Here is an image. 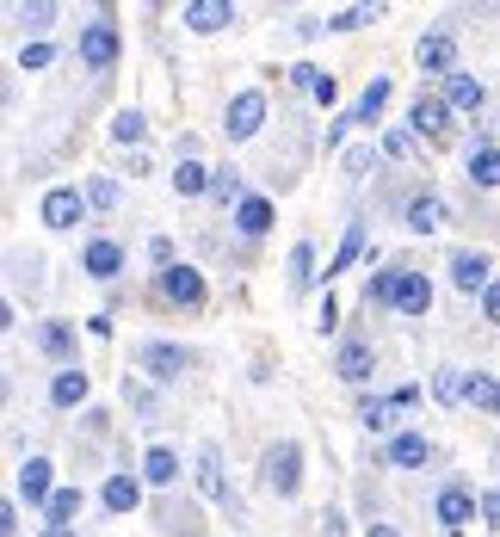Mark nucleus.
<instances>
[{"label": "nucleus", "instance_id": "c9c22d12", "mask_svg": "<svg viewBox=\"0 0 500 537\" xmlns=\"http://www.w3.org/2000/svg\"><path fill=\"white\" fill-rule=\"evenodd\" d=\"M44 346L50 352H68V328H62V321H50V328H44Z\"/></svg>", "mask_w": 500, "mask_h": 537}, {"label": "nucleus", "instance_id": "f8f14e48", "mask_svg": "<svg viewBox=\"0 0 500 537\" xmlns=\"http://www.w3.org/2000/svg\"><path fill=\"white\" fill-rule=\"evenodd\" d=\"M198 488H204V500H223L229 488H223V470H217V451H198Z\"/></svg>", "mask_w": 500, "mask_h": 537}, {"label": "nucleus", "instance_id": "0eeeda50", "mask_svg": "<svg viewBox=\"0 0 500 537\" xmlns=\"http://www.w3.org/2000/svg\"><path fill=\"white\" fill-rule=\"evenodd\" d=\"M81 217V192H68V186H56L50 198H44V223L50 229H68V223H75Z\"/></svg>", "mask_w": 500, "mask_h": 537}, {"label": "nucleus", "instance_id": "4468645a", "mask_svg": "<svg viewBox=\"0 0 500 537\" xmlns=\"http://www.w3.org/2000/svg\"><path fill=\"white\" fill-rule=\"evenodd\" d=\"M136 500H142V488H136L130 476H112V482H105V507H112V513H136Z\"/></svg>", "mask_w": 500, "mask_h": 537}, {"label": "nucleus", "instance_id": "6e6552de", "mask_svg": "<svg viewBox=\"0 0 500 537\" xmlns=\"http://www.w3.org/2000/svg\"><path fill=\"white\" fill-rule=\"evenodd\" d=\"M408 229H420V235L445 229V198H433V192H426V198H414V204H408Z\"/></svg>", "mask_w": 500, "mask_h": 537}, {"label": "nucleus", "instance_id": "4be33fe9", "mask_svg": "<svg viewBox=\"0 0 500 537\" xmlns=\"http://www.w3.org/2000/svg\"><path fill=\"white\" fill-rule=\"evenodd\" d=\"M340 377H346V383H365V377H371V352H365V346H346V352H340Z\"/></svg>", "mask_w": 500, "mask_h": 537}, {"label": "nucleus", "instance_id": "6ab92c4d", "mask_svg": "<svg viewBox=\"0 0 500 537\" xmlns=\"http://www.w3.org/2000/svg\"><path fill=\"white\" fill-rule=\"evenodd\" d=\"M470 179L476 186H500V149H476L470 155Z\"/></svg>", "mask_w": 500, "mask_h": 537}, {"label": "nucleus", "instance_id": "ea45409f", "mask_svg": "<svg viewBox=\"0 0 500 537\" xmlns=\"http://www.w3.org/2000/svg\"><path fill=\"white\" fill-rule=\"evenodd\" d=\"M371 537H396V531H389V525H371Z\"/></svg>", "mask_w": 500, "mask_h": 537}, {"label": "nucleus", "instance_id": "9d476101", "mask_svg": "<svg viewBox=\"0 0 500 537\" xmlns=\"http://www.w3.org/2000/svg\"><path fill=\"white\" fill-rule=\"evenodd\" d=\"M136 358H142L155 377H180V371H186V352H180V346H142Z\"/></svg>", "mask_w": 500, "mask_h": 537}, {"label": "nucleus", "instance_id": "b1692460", "mask_svg": "<svg viewBox=\"0 0 500 537\" xmlns=\"http://www.w3.org/2000/svg\"><path fill=\"white\" fill-rule=\"evenodd\" d=\"M476 408H488V414H500V383L494 377H470V389H463Z\"/></svg>", "mask_w": 500, "mask_h": 537}, {"label": "nucleus", "instance_id": "c85d7f7f", "mask_svg": "<svg viewBox=\"0 0 500 537\" xmlns=\"http://www.w3.org/2000/svg\"><path fill=\"white\" fill-rule=\"evenodd\" d=\"M173 186H180V192L192 198V192H204V186H210V173H204L198 161H180V173H173Z\"/></svg>", "mask_w": 500, "mask_h": 537}, {"label": "nucleus", "instance_id": "20e7f679", "mask_svg": "<svg viewBox=\"0 0 500 537\" xmlns=\"http://www.w3.org/2000/svg\"><path fill=\"white\" fill-rule=\"evenodd\" d=\"M186 25L192 31H223V25H235V7H229V0H192Z\"/></svg>", "mask_w": 500, "mask_h": 537}, {"label": "nucleus", "instance_id": "bb28decb", "mask_svg": "<svg viewBox=\"0 0 500 537\" xmlns=\"http://www.w3.org/2000/svg\"><path fill=\"white\" fill-rule=\"evenodd\" d=\"M389 457H396V463H408V470H414V463H426V439H420V433H402L396 445H389Z\"/></svg>", "mask_w": 500, "mask_h": 537}, {"label": "nucleus", "instance_id": "423d86ee", "mask_svg": "<svg viewBox=\"0 0 500 537\" xmlns=\"http://www.w3.org/2000/svg\"><path fill=\"white\" fill-rule=\"evenodd\" d=\"M19 494L31 500V507H38V500L50 507V500H56V494H50V463H44V457H31L25 470H19Z\"/></svg>", "mask_w": 500, "mask_h": 537}, {"label": "nucleus", "instance_id": "473e14b6", "mask_svg": "<svg viewBox=\"0 0 500 537\" xmlns=\"http://www.w3.org/2000/svg\"><path fill=\"white\" fill-rule=\"evenodd\" d=\"M19 68H25V75H31V68H50V44H25L19 50Z\"/></svg>", "mask_w": 500, "mask_h": 537}, {"label": "nucleus", "instance_id": "72a5a7b5", "mask_svg": "<svg viewBox=\"0 0 500 537\" xmlns=\"http://www.w3.org/2000/svg\"><path fill=\"white\" fill-rule=\"evenodd\" d=\"M433 389H439V402H457V396H463V389H470V383H463L457 371H439V383H433Z\"/></svg>", "mask_w": 500, "mask_h": 537}, {"label": "nucleus", "instance_id": "39448f33", "mask_svg": "<svg viewBox=\"0 0 500 537\" xmlns=\"http://www.w3.org/2000/svg\"><path fill=\"white\" fill-rule=\"evenodd\" d=\"M260 118H266V99H260V93H241V99L229 105V136H254Z\"/></svg>", "mask_w": 500, "mask_h": 537}, {"label": "nucleus", "instance_id": "f704fd0d", "mask_svg": "<svg viewBox=\"0 0 500 537\" xmlns=\"http://www.w3.org/2000/svg\"><path fill=\"white\" fill-rule=\"evenodd\" d=\"M309 247H291V284H297V291H303V284H309Z\"/></svg>", "mask_w": 500, "mask_h": 537}, {"label": "nucleus", "instance_id": "7c9ffc66", "mask_svg": "<svg viewBox=\"0 0 500 537\" xmlns=\"http://www.w3.org/2000/svg\"><path fill=\"white\" fill-rule=\"evenodd\" d=\"M75 513H81V488H62V494L50 500V519H56V525H68Z\"/></svg>", "mask_w": 500, "mask_h": 537}, {"label": "nucleus", "instance_id": "c756f323", "mask_svg": "<svg viewBox=\"0 0 500 537\" xmlns=\"http://www.w3.org/2000/svg\"><path fill=\"white\" fill-rule=\"evenodd\" d=\"M439 124H445V105H439V99H420V105H414V130L426 136V130H439Z\"/></svg>", "mask_w": 500, "mask_h": 537}, {"label": "nucleus", "instance_id": "393cba45", "mask_svg": "<svg viewBox=\"0 0 500 537\" xmlns=\"http://www.w3.org/2000/svg\"><path fill=\"white\" fill-rule=\"evenodd\" d=\"M173 470H180V463H173V451H149V457H142V476H149V482H173Z\"/></svg>", "mask_w": 500, "mask_h": 537}, {"label": "nucleus", "instance_id": "f3484780", "mask_svg": "<svg viewBox=\"0 0 500 537\" xmlns=\"http://www.w3.org/2000/svg\"><path fill=\"white\" fill-rule=\"evenodd\" d=\"M451 278L463 284V291H476V284L488 278V260H482V254H457V260H451Z\"/></svg>", "mask_w": 500, "mask_h": 537}, {"label": "nucleus", "instance_id": "9b49d317", "mask_svg": "<svg viewBox=\"0 0 500 537\" xmlns=\"http://www.w3.org/2000/svg\"><path fill=\"white\" fill-rule=\"evenodd\" d=\"M50 396H56V408H75V402H87V371H62V377L50 383Z\"/></svg>", "mask_w": 500, "mask_h": 537}, {"label": "nucleus", "instance_id": "2eb2a0df", "mask_svg": "<svg viewBox=\"0 0 500 537\" xmlns=\"http://www.w3.org/2000/svg\"><path fill=\"white\" fill-rule=\"evenodd\" d=\"M235 223H241V235H266V223H272V204H266V198H247V204L235 210Z\"/></svg>", "mask_w": 500, "mask_h": 537}, {"label": "nucleus", "instance_id": "5701e85b", "mask_svg": "<svg viewBox=\"0 0 500 537\" xmlns=\"http://www.w3.org/2000/svg\"><path fill=\"white\" fill-rule=\"evenodd\" d=\"M402 278H408V272H377V278H371V291H365L371 309H377V303H396V297H402Z\"/></svg>", "mask_w": 500, "mask_h": 537}, {"label": "nucleus", "instance_id": "412c9836", "mask_svg": "<svg viewBox=\"0 0 500 537\" xmlns=\"http://www.w3.org/2000/svg\"><path fill=\"white\" fill-rule=\"evenodd\" d=\"M87 272H93V278H112V272H118V247H112V241H93V247H87Z\"/></svg>", "mask_w": 500, "mask_h": 537}, {"label": "nucleus", "instance_id": "e433bc0d", "mask_svg": "<svg viewBox=\"0 0 500 537\" xmlns=\"http://www.w3.org/2000/svg\"><path fill=\"white\" fill-rule=\"evenodd\" d=\"M149 254H155L161 266H173V241H167V235H155V241H149Z\"/></svg>", "mask_w": 500, "mask_h": 537}, {"label": "nucleus", "instance_id": "a878e982", "mask_svg": "<svg viewBox=\"0 0 500 537\" xmlns=\"http://www.w3.org/2000/svg\"><path fill=\"white\" fill-rule=\"evenodd\" d=\"M383 105H389V81H383V75H377V81H371V87H365V99H359V124H371V118H377V112H383Z\"/></svg>", "mask_w": 500, "mask_h": 537}, {"label": "nucleus", "instance_id": "7ed1b4c3", "mask_svg": "<svg viewBox=\"0 0 500 537\" xmlns=\"http://www.w3.org/2000/svg\"><path fill=\"white\" fill-rule=\"evenodd\" d=\"M161 291H167L173 303H186V309H198V303H204V278H198L192 266H167V278H161Z\"/></svg>", "mask_w": 500, "mask_h": 537}, {"label": "nucleus", "instance_id": "a19ab883", "mask_svg": "<svg viewBox=\"0 0 500 537\" xmlns=\"http://www.w3.org/2000/svg\"><path fill=\"white\" fill-rule=\"evenodd\" d=\"M44 537H68V525H50V531H44Z\"/></svg>", "mask_w": 500, "mask_h": 537}, {"label": "nucleus", "instance_id": "aec40b11", "mask_svg": "<svg viewBox=\"0 0 500 537\" xmlns=\"http://www.w3.org/2000/svg\"><path fill=\"white\" fill-rule=\"evenodd\" d=\"M297 87H309L321 105H334V93H340V81H334V75H321V68H297Z\"/></svg>", "mask_w": 500, "mask_h": 537}, {"label": "nucleus", "instance_id": "f03ea898", "mask_svg": "<svg viewBox=\"0 0 500 537\" xmlns=\"http://www.w3.org/2000/svg\"><path fill=\"white\" fill-rule=\"evenodd\" d=\"M81 62H87V68H112V62H118V31H112V25H87Z\"/></svg>", "mask_w": 500, "mask_h": 537}, {"label": "nucleus", "instance_id": "cd10ccee", "mask_svg": "<svg viewBox=\"0 0 500 537\" xmlns=\"http://www.w3.org/2000/svg\"><path fill=\"white\" fill-rule=\"evenodd\" d=\"M359 247H365V229H359V223H352V229H346V241H340V254H334V266H328V272H346L352 260H359Z\"/></svg>", "mask_w": 500, "mask_h": 537}, {"label": "nucleus", "instance_id": "1a4fd4ad", "mask_svg": "<svg viewBox=\"0 0 500 537\" xmlns=\"http://www.w3.org/2000/svg\"><path fill=\"white\" fill-rule=\"evenodd\" d=\"M451 38H445V31H433V38H420V68H426V75H451Z\"/></svg>", "mask_w": 500, "mask_h": 537}, {"label": "nucleus", "instance_id": "a211bd4d", "mask_svg": "<svg viewBox=\"0 0 500 537\" xmlns=\"http://www.w3.org/2000/svg\"><path fill=\"white\" fill-rule=\"evenodd\" d=\"M396 303H402L408 315H426V309H433V291H426V278H414V272H408V278H402V297H396Z\"/></svg>", "mask_w": 500, "mask_h": 537}, {"label": "nucleus", "instance_id": "2f4dec72", "mask_svg": "<svg viewBox=\"0 0 500 537\" xmlns=\"http://www.w3.org/2000/svg\"><path fill=\"white\" fill-rule=\"evenodd\" d=\"M112 136H118V142H142V118H136V112H118Z\"/></svg>", "mask_w": 500, "mask_h": 537}, {"label": "nucleus", "instance_id": "ddd939ff", "mask_svg": "<svg viewBox=\"0 0 500 537\" xmlns=\"http://www.w3.org/2000/svg\"><path fill=\"white\" fill-rule=\"evenodd\" d=\"M439 519H445V525H463V519H476V500L463 494V488H445V494H439Z\"/></svg>", "mask_w": 500, "mask_h": 537}, {"label": "nucleus", "instance_id": "f257e3e1", "mask_svg": "<svg viewBox=\"0 0 500 537\" xmlns=\"http://www.w3.org/2000/svg\"><path fill=\"white\" fill-rule=\"evenodd\" d=\"M297 463H303V457H297V445H278V451L266 457V482H272L278 494H297V482H303Z\"/></svg>", "mask_w": 500, "mask_h": 537}, {"label": "nucleus", "instance_id": "58836bf2", "mask_svg": "<svg viewBox=\"0 0 500 537\" xmlns=\"http://www.w3.org/2000/svg\"><path fill=\"white\" fill-rule=\"evenodd\" d=\"M488 315L500 321V284H488Z\"/></svg>", "mask_w": 500, "mask_h": 537}, {"label": "nucleus", "instance_id": "dca6fc26", "mask_svg": "<svg viewBox=\"0 0 500 537\" xmlns=\"http://www.w3.org/2000/svg\"><path fill=\"white\" fill-rule=\"evenodd\" d=\"M451 105H457V112H476V105H482V81L476 75H451Z\"/></svg>", "mask_w": 500, "mask_h": 537}, {"label": "nucleus", "instance_id": "4c0bfd02", "mask_svg": "<svg viewBox=\"0 0 500 537\" xmlns=\"http://www.w3.org/2000/svg\"><path fill=\"white\" fill-rule=\"evenodd\" d=\"M482 513H488V525H500V494H488V500H482Z\"/></svg>", "mask_w": 500, "mask_h": 537}]
</instances>
